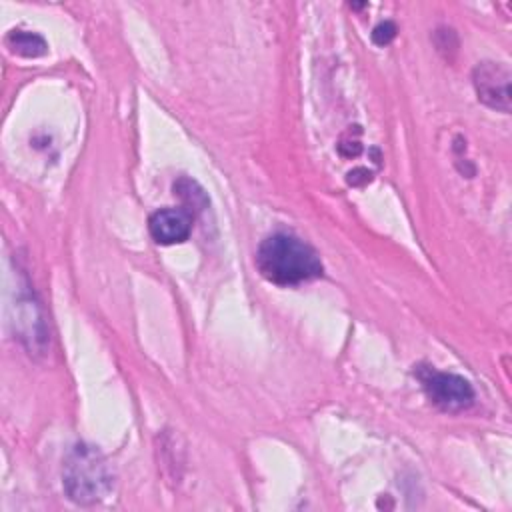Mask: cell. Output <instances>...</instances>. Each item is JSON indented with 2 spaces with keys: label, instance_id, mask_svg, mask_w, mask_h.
Here are the masks:
<instances>
[{
  "label": "cell",
  "instance_id": "cell-3",
  "mask_svg": "<svg viewBox=\"0 0 512 512\" xmlns=\"http://www.w3.org/2000/svg\"><path fill=\"white\" fill-rule=\"evenodd\" d=\"M420 380L430 402L444 412H460L474 402V388L458 374L426 368L420 372Z\"/></svg>",
  "mask_w": 512,
  "mask_h": 512
},
{
  "label": "cell",
  "instance_id": "cell-6",
  "mask_svg": "<svg viewBox=\"0 0 512 512\" xmlns=\"http://www.w3.org/2000/svg\"><path fill=\"white\" fill-rule=\"evenodd\" d=\"M6 44L14 54L24 58H38L48 50L46 40L40 34L28 32V30H12L6 36Z\"/></svg>",
  "mask_w": 512,
  "mask_h": 512
},
{
  "label": "cell",
  "instance_id": "cell-7",
  "mask_svg": "<svg viewBox=\"0 0 512 512\" xmlns=\"http://www.w3.org/2000/svg\"><path fill=\"white\" fill-rule=\"evenodd\" d=\"M174 194H178L188 204V210L190 208L204 210L208 204V198L202 192V188L190 178H180L178 182H174Z\"/></svg>",
  "mask_w": 512,
  "mask_h": 512
},
{
  "label": "cell",
  "instance_id": "cell-5",
  "mask_svg": "<svg viewBox=\"0 0 512 512\" xmlns=\"http://www.w3.org/2000/svg\"><path fill=\"white\" fill-rule=\"evenodd\" d=\"M194 214L188 208H162L148 220V230L154 242L170 246L184 242L192 232Z\"/></svg>",
  "mask_w": 512,
  "mask_h": 512
},
{
  "label": "cell",
  "instance_id": "cell-9",
  "mask_svg": "<svg viewBox=\"0 0 512 512\" xmlns=\"http://www.w3.org/2000/svg\"><path fill=\"white\" fill-rule=\"evenodd\" d=\"M372 180V172L366 168H354L352 172H348V184L352 186H364Z\"/></svg>",
  "mask_w": 512,
  "mask_h": 512
},
{
  "label": "cell",
  "instance_id": "cell-4",
  "mask_svg": "<svg viewBox=\"0 0 512 512\" xmlns=\"http://www.w3.org/2000/svg\"><path fill=\"white\" fill-rule=\"evenodd\" d=\"M476 96L488 108L510 112V70L500 62H482L472 72Z\"/></svg>",
  "mask_w": 512,
  "mask_h": 512
},
{
  "label": "cell",
  "instance_id": "cell-1",
  "mask_svg": "<svg viewBox=\"0 0 512 512\" xmlns=\"http://www.w3.org/2000/svg\"><path fill=\"white\" fill-rule=\"evenodd\" d=\"M256 268L276 286H296L322 276L324 270L316 250L286 232H276L260 242Z\"/></svg>",
  "mask_w": 512,
  "mask_h": 512
},
{
  "label": "cell",
  "instance_id": "cell-8",
  "mask_svg": "<svg viewBox=\"0 0 512 512\" xmlns=\"http://www.w3.org/2000/svg\"><path fill=\"white\" fill-rule=\"evenodd\" d=\"M394 36H396V26H394V22H390V20L380 22V24L374 28V32H372V40H374L376 46H386V44H390V42L394 40Z\"/></svg>",
  "mask_w": 512,
  "mask_h": 512
},
{
  "label": "cell",
  "instance_id": "cell-2",
  "mask_svg": "<svg viewBox=\"0 0 512 512\" xmlns=\"http://www.w3.org/2000/svg\"><path fill=\"white\" fill-rule=\"evenodd\" d=\"M112 482V470L96 446L80 442L68 452L62 470V484L72 502L80 506L98 504L110 494Z\"/></svg>",
  "mask_w": 512,
  "mask_h": 512
}]
</instances>
